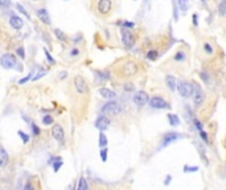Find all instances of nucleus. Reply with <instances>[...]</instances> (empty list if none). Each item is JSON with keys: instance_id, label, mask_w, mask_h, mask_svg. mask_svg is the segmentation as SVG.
Returning <instances> with one entry per match:
<instances>
[{"instance_id": "nucleus-35", "label": "nucleus", "mask_w": 226, "mask_h": 190, "mask_svg": "<svg viewBox=\"0 0 226 190\" xmlns=\"http://www.w3.org/2000/svg\"><path fill=\"white\" fill-rule=\"evenodd\" d=\"M185 59V53L184 52H177L175 54V61H184Z\"/></svg>"}, {"instance_id": "nucleus-2", "label": "nucleus", "mask_w": 226, "mask_h": 190, "mask_svg": "<svg viewBox=\"0 0 226 190\" xmlns=\"http://www.w3.org/2000/svg\"><path fill=\"white\" fill-rule=\"evenodd\" d=\"M101 112L104 115V116H115V115H119L122 112V106L117 102L111 100V102H107L106 104H103L102 108H101Z\"/></svg>"}, {"instance_id": "nucleus-40", "label": "nucleus", "mask_w": 226, "mask_h": 190, "mask_svg": "<svg viewBox=\"0 0 226 190\" xmlns=\"http://www.w3.org/2000/svg\"><path fill=\"white\" fill-rule=\"evenodd\" d=\"M204 50L208 53V54H212V53H213V48L210 46V44H209V42H205V44H204Z\"/></svg>"}, {"instance_id": "nucleus-20", "label": "nucleus", "mask_w": 226, "mask_h": 190, "mask_svg": "<svg viewBox=\"0 0 226 190\" xmlns=\"http://www.w3.org/2000/svg\"><path fill=\"white\" fill-rule=\"evenodd\" d=\"M167 118H168L169 120V124H171L172 127H177L180 124V119L177 115H173V114H168L167 115Z\"/></svg>"}, {"instance_id": "nucleus-32", "label": "nucleus", "mask_w": 226, "mask_h": 190, "mask_svg": "<svg viewBox=\"0 0 226 190\" xmlns=\"http://www.w3.org/2000/svg\"><path fill=\"white\" fill-rule=\"evenodd\" d=\"M194 172H198V166H188V165L184 166V173H194Z\"/></svg>"}, {"instance_id": "nucleus-36", "label": "nucleus", "mask_w": 226, "mask_h": 190, "mask_svg": "<svg viewBox=\"0 0 226 190\" xmlns=\"http://www.w3.org/2000/svg\"><path fill=\"white\" fill-rule=\"evenodd\" d=\"M30 128H32V132H33V136H38L40 135V132H41V129L38 128L37 126H36V124H30Z\"/></svg>"}, {"instance_id": "nucleus-11", "label": "nucleus", "mask_w": 226, "mask_h": 190, "mask_svg": "<svg viewBox=\"0 0 226 190\" xmlns=\"http://www.w3.org/2000/svg\"><path fill=\"white\" fill-rule=\"evenodd\" d=\"M52 135H53V137H54L56 141H58L60 144L64 143V140H65V131H64V128H62L60 124H53Z\"/></svg>"}, {"instance_id": "nucleus-4", "label": "nucleus", "mask_w": 226, "mask_h": 190, "mask_svg": "<svg viewBox=\"0 0 226 190\" xmlns=\"http://www.w3.org/2000/svg\"><path fill=\"white\" fill-rule=\"evenodd\" d=\"M138 73V65L135 61H126L120 66V77H132Z\"/></svg>"}, {"instance_id": "nucleus-23", "label": "nucleus", "mask_w": 226, "mask_h": 190, "mask_svg": "<svg viewBox=\"0 0 226 190\" xmlns=\"http://www.w3.org/2000/svg\"><path fill=\"white\" fill-rule=\"evenodd\" d=\"M99 147L101 148H106L107 147V144H109V140H107V137H106V135H104L103 132H101L99 133Z\"/></svg>"}, {"instance_id": "nucleus-13", "label": "nucleus", "mask_w": 226, "mask_h": 190, "mask_svg": "<svg viewBox=\"0 0 226 190\" xmlns=\"http://www.w3.org/2000/svg\"><path fill=\"white\" fill-rule=\"evenodd\" d=\"M205 99V95L204 92H202V90L200 89L198 86H194V91H193V103L196 107H200L202 104V102H204Z\"/></svg>"}, {"instance_id": "nucleus-33", "label": "nucleus", "mask_w": 226, "mask_h": 190, "mask_svg": "<svg viewBox=\"0 0 226 190\" xmlns=\"http://www.w3.org/2000/svg\"><path fill=\"white\" fill-rule=\"evenodd\" d=\"M192 121H193V126L196 127L198 131H202V123L198 120V119H197V118H193V119H192Z\"/></svg>"}, {"instance_id": "nucleus-26", "label": "nucleus", "mask_w": 226, "mask_h": 190, "mask_svg": "<svg viewBox=\"0 0 226 190\" xmlns=\"http://www.w3.org/2000/svg\"><path fill=\"white\" fill-rule=\"evenodd\" d=\"M218 13L221 16H225L226 15V1H224V0H221L218 4Z\"/></svg>"}, {"instance_id": "nucleus-38", "label": "nucleus", "mask_w": 226, "mask_h": 190, "mask_svg": "<svg viewBox=\"0 0 226 190\" xmlns=\"http://www.w3.org/2000/svg\"><path fill=\"white\" fill-rule=\"evenodd\" d=\"M200 137H201V140L204 141V143H209V136H208V133H206L204 129H202V131H200Z\"/></svg>"}, {"instance_id": "nucleus-15", "label": "nucleus", "mask_w": 226, "mask_h": 190, "mask_svg": "<svg viewBox=\"0 0 226 190\" xmlns=\"http://www.w3.org/2000/svg\"><path fill=\"white\" fill-rule=\"evenodd\" d=\"M9 24H11V27H12L13 29H16V30L21 29V28L24 27V21H22V19L19 17V16H11Z\"/></svg>"}, {"instance_id": "nucleus-10", "label": "nucleus", "mask_w": 226, "mask_h": 190, "mask_svg": "<svg viewBox=\"0 0 226 190\" xmlns=\"http://www.w3.org/2000/svg\"><path fill=\"white\" fill-rule=\"evenodd\" d=\"M120 35H122V42L123 45L126 48H132L135 44V38L134 36H132V33L130 32L128 29H126V28H123L122 30H120Z\"/></svg>"}, {"instance_id": "nucleus-31", "label": "nucleus", "mask_w": 226, "mask_h": 190, "mask_svg": "<svg viewBox=\"0 0 226 190\" xmlns=\"http://www.w3.org/2000/svg\"><path fill=\"white\" fill-rule=\"evenodd\" d=\"M179 7L181 9V12H186V9H188V1L186 0H179Z\"/></svg>"}, {"instance_id": "nucleus-18", "label": "nucleus", "mask_w": 226, "mask_h": 190, "mask_svg": "<svg viewBox=\"0 0 226 190\" xmlns=\"http://www.w3.org/2000/svg\"><path fill=\"white\" fill-rule=\"evenodd\" d=\"M165 82H167V86L171 91H175L177 87V79L175 78L173 75H167L165 77Z\"/></svg>"}, {"instance_id": "nucleus-27", "label": "nucleus", "mask_w": 226, "mask_h": 190, "mask_svg": "<svg viewBox=\"0 0 226 190\" xmlns=\"http://www.w3.org/2000/svg\"><path fill=\"white\" fill-rule=\"evenodd\" d=\"M157 57H159V53H157V50H149L148 53H147V58L149 59V61H155Z\"/></svg>"}, {"instance_id": "nucleus-39", "label": "nucleus", "mask_w": 226, "mask_h": 190, "mask_svg": "<svg viewBox=\"0 0 226 190\" xmlns=\"http://www.w3.org/2000/svg\"><path fill=\"white\" fill-rule=\"evenodd\" d=\"M33 72H30L29 73V75H28V77H25V78H22V79H19V82H17V83L19 85H24L25 83V82H28V81H29V79H32L33 78Z\"/></svg>"}, {"instance_id": "nucleus-34", "label": "nucleus", "mask_w": 226, "mask_h": 190, "mask_svg": "<svg viewBox=\"0 0 226 190\" xmlns=\"http://www.w3.org/2000/svg\"><path fill=\"white\" fill-rule=\"evenodd\" d=\"M97 77H101L103 81H107L110 78V74L109 72H97Z\"/></svg>"}, {"instance_id": "nucleus-3", "label": "nucleus", "mask_w": 226, "mask_h": 190, "mask_svg": "<svg viewBox=\"0 0 226 190\" xmlns=\"http://www.w3.org/2000/svg\"><path fill=\"white\" fill-rule=\"evenodd\" d=\"M176 89L183 98H191L194 91V85L191 83V82H186V81H180V82H177Z\"/></svg>"}, {"instance_id": "nucleus-17", "label": "nucleus", "mask_w": 226, "mask_h": 190, "mask_svg": "<svg viewBox=\"0 0 226 190\" xmlns=\"http://www.w3.org/2000/svg\"><path fill=\"white\" fill-rule=\"evenodd\" d=\"M8 163H9V156L4 148L0 147V168H5Z\"/></svg>"}, {"instance_id": "nucleus-6", "label": "nucleus", "mask_w": 226, "mask_h": 190, "mask_svg": "<svg viewBox=\"0 0 226 190\" xmlns=\"http://www.w3.org/2000/svg\"><path fill=\"white\" fill-rule=\"evenodd\" d=\"M73 83H74V87H75V90L78 91V94L83 95V94H87V92H89V87H87L86 79H85L83 77L77 75L74 78V81H73Z\"/></svg>"}, {"instance_id": "nucleus-51", "label": "nucleus", "mask_w": 226, "mask_h": 190, "mask_svg": "<svg viewBox=\"0 0 226 190\" xmlns=\"http://www.w3.org/2000/svg\"><path fill=\"white\" fill-rule=\"evenodd\" d=\"M224 1H226V0H224Z\"/></svg>"}, {"instance_id": "nucleus-46", "label": "nucleus", "mask_w": 226, "mask_h": 190, "mask_svg": "<svg viewBox=\"0 0 226 190\" xmlns=\"http://www.w3.org/2000/svg\"><path fill=\"white\" fill-rule=\"evenodd\" d=\"M201 78L204 79V82H205V83H206V82H209V75H208V73L202 72V73H201Z\"/></svg>"}, {"instance_id": "nucleus-50", "label": "nucleus", "mask_w": 226, "mask_h": 190, "mask_svg": "<svg viewBox=\"0 0 226 190\" xmlns=\"http://www.w3.org/2000/svg\"><path fill=\"white\" fill-rule=\"evenodd\" d=\"M197 20H198V16H197V13H193V24L197 25L198 22H197Z\"/></svg>"}, {"instance_id": "nucleus-43", "label": "nucleus", "mask_w": 226, "mask_h": 190, "mask_svg": "<svg viewBox=\"0 0 226 190\" xmlns=\"http://www.w3.org/2000/svg\"><path fill=\"white\" fill-rule=\"evenodd\" d=\"M45 56H46V58H48V61H49V62H50V64H52V65H54V64H56V61H54V59H53V58H52V56H50V53H49V52H48V50H46V49H45Z\"/></svg>"}, {"instance_id": "nucleus-22", "label": "nucleus", "mask_w": 226, "mask_h": 190, "mask_svg": "<svg viewBox=\"0 0 226 190\" xmlns=\"http://www.w3.org/2000/svg\"><path fill=\"white\" fill-rule=\"evenodd\" d=\"M196 145H197V151H198L200 156H201V160L204 161L205 164H208V158H206V156H205V148L200 143H196Z\"/></svg>"}, {"instance_id": "nucleus-25", "label": "nucleus", "mask_w": 226, "mask_h": 190, "mask_svg": "<svg viewBox=\"0 0 226 190\" xmlns=\"http://www.w3.org/2000/svg\"><path fill=\"white\" fill-rule=\"evenodd\" d=\"M45 74H46V70L41 69V67H37V73H36V75H33L32 81H37V79H40L41 77H44Z\"/></svg>"}, {"instance_id": "nucleus-5", "label": "nucleus", "mask_w": 226, "mask_h": 190, "mask_svg": "<svg viewBox=\"0 0 226 190\" xmlns=\"http://www.w3.org/2000/svg\"><path fill=\"white\" fill-rule=\"evenodd\" d=\"M183 133H179V132H167L164 136H163V140L162 143H160L159 145V149H163L165 148L167 145H169V144L175 143V141L180 140V139H183Z\"/></svg>"}, {"instance_id": "nucleus-41", "label": "nucleus", "mask_w": 226, "mask_h": 190, "mask_svg": "<svg viewBox=\"0 0 226 190\" xmlns=\"http://www.w3.org/2000/svg\"><path fill=\"white\" fill-rule=\"evenodd\" d=\"M16 53H17V56H19V57H21V59H24V58H25L24 48H22V46H20V48H17V49H16Z\"/></svg>"}, {"instance_id": "nucleus-7", "label": "nucleus", "mask_w": 226, "mask_h": 190, "mask_svg": "<svg viewBox=\"0 0 226 190\" xmlns=\"http://www.w3.org/2000/svg\"><path fill=\"white\" fill-rule=\"evenodd\" d=\"M112 8V1L111 0H97V12L99 15H109L110 11Z\"/></svg>"}, {"instance_id": "nucleus-8", "label": "nucleus", "mask_w": 226, "mask_h": 190, "mask_svg": "<svg viewBox=\"0 0 226 190\" xmlns=\"http://www.w3.org/2000/svg\"><path fill=\"white\" fill-rule=\"evenodd\" d=\"M149 106L155 110H164V108H171L169 103L162 98V96H154L149 99Z\"/></svg>"}, {"instance_id": "nucleus-24", "label": "nucleus", "mask_w": 226, "mask_h": 190, "mask_svg": "<svg viewBox=\"0 0 226 190\" xmlns=\"http://www.w3.org/2000/svg\"><path fill=\"white\" fill-rule=\"evenodd\" d=\"M53 121H54V119H53L52 115L42 116V124H45V126H53Z\"/></svg>"}, {"instance_id": "nucleus-45", "label": "nucleus", "mask_w": 226, "mask_h": 190, "mask_svg": "<svg viewBox=\"0 0 226 190\" xmlns=\"http://www.w3.org/2000/svg\"><path fill=\"white\" fill-rule=\"evenodd\" d=\"M171 180H172V176H171V174H167L165 181H164V185H165V186H168L169 183H171Z\"/></svg>"}, {"instance_id": "nucleus-37", "label": "nucleus", "mask_w": 226, "mask_h": 190, "mask_svg": "<svg viewBox=\"0 0 226 190\" xmlns=\"http://www.w3.org/2000/svg\"><path fill=\"white\" fill-rule=\"evenodd\" d=\"M16 8H17V9H19V12H21L22 15H25V17H28V19L30 17V16H29V13H28L27 11L24 9V7H22L21 4H16Z\"/></svg>"}, {"instance_id": "nucleus-44", "label": "nucleus", "mask_w": 226, "mask_h": 190, "mask_svg": "<svg viewBox=\"0 0 226 190\" xmlns=\"http://www.w3.org/2000/svg\"><path fill=\"white\" fill-rule=\"evenodd\" d=\"M9 4H11L9 0H0V7H3V8L9 7Z\"/></svg>"}, {"instance_id": "nucleus-1", "label": "nucleus", "mask_w": 226, "mask_h": 190, "mask_svg": "<svg viewBox=\"0 0 226 190\" xmlns=\"http://www.w3.org/2000/svg\"><path fill=\"white\" fill-rule=\"evenodd\" d=\"M0 65L4 69H15L17 72H22V66L17 62V59L11 53H5L0 57Z\"/></svg>"}, {"instance_id": "nucleus-29", "label": "nucleus", "mask_w": 226, "mask_h": 190, "mask_svg": "<svg viewBox=\"0 0 226 190\" xmlns=\"http://www.w3.org/2000/svg\"><path fill=\"white\" fill-rule=\"evenodd\" d=\"M101 160L103 161V163H106L107 161V156H109V149H107V147L106 148H101Z\"/></svg>"}, {"instance_id": "nucleus-21", "label": "nucleus", "mask_w": 226, "mask_h": 190, "mask_svg": "<svg viewBox=\"0 0 226 190\" xmlns=\"http://www.w3.org/2000/svg\"><path fill=\"white\" fill-rule=\"evenodd\" d=\"M77 190H89V183H87V180L85 178V176H82V177L80 178V181H78Z\"/></svg>"}, {"instance_id": "nucleus-30", "label": "nucleus", "mask_w": 226, "mask_h": 190, "mask_svg": "<svg viewBox=\"0 0 226 190\" xmlns=\"http://www.w3.org/2000/svg\"><path fill=\"white\" fill-rule=\"evenodd\" d=\"M54 35H56V37H57L60 41H66V36L64 35V32L60 29H54Z\"/></svg>"}, {"instance_id": "nucleus-47", "label": "nucleus", "mask_w": 226, "mask_h": 190, "mask_svg": "<svg viewBox=\"0 0 226 190\" xmlns=\"http://www.w3.org/2000/svg\"><path fill=\"white\" fill-rule=\"evenodd\" d=\"M24 190H35V189H33L32 183H30V182H27V183H25V186H24Z\"/></svg>"}, {"instance_id": "nucleus-28", "label": "nucleus", "mask_w": 226, "mask_h": 190, "mask_svg": "<svg viewBox=\"0 0 226 190\" xmlns=\"http://www.w3.org/2000/svg\"><path fill=\"white\" fill-rule=\"evenodd\" d=\"M17 135L20 136V139L22 140V143H24V144H27L28 141H29V139H30L29 135H27V133H25L24 131H21V129H20V131H17Z\"/></svg>"}, {"instance_id": "nucleus-16", "label": "nucleus", "mask_w": 226, "mask_h": 190, "mask_svg": "<svg viewBox=\"0 0 226 190\" xmlns=\"http://www.w3.org/2000/svg\"><path fill=\"white\" fill-rule=\"evenodd\" d=\"M99 95L102 96V98L104 99H114V98H117V92L115 91H112V90H110V89H107V87H101L99 89Z\"/></svg>"}, {"instance_id": "nucleus-49", "label": "nucleus", "mask_w": 226, "mask_h": 190, "mask_svg": "<svg viewBox=\"0 0 226 190\" xmlns=\"http://www.w3.org/2000/svg\"><path fill=\"white\" fill-rule=\"evenodd\" d=\"M80 54V50L78 49H73L72 52H70V56H78Z\"/></svg>"}, {"instance_id": "nucleus-48", "label": "nucleus", "mask_w": 226, "mask_h": 190, "mask_svg": "<svg viewBox=\"0 0 226 190\" xmlns=\"http://www.w3.org/2000/svg\"><path fill=\"white\" fill-rule=\"evenodd\" d=\"M123 25H124V27H127V28H134V22H127V21H124L123 22Z\"/></svg>"}, {"instance_id": "nucleus-14", "label": "nucleus", "mask_w": 226, "mask_h": 190, "mask_svg": "<svg viewBox=\"0 0 226 190\" xmlns=\"http://www.w3.org/2000/svg\"><path fill=\"white\" fill-rule=\"evenodd\" d=\"M36 15H37V17L40 19L44 24H46V25L50 24V16H49V13H48V11L45 9V8H40V9H37L36 11Z\"/></svg>"}, {"instance_id": "nucleus-19", "label": "nucleus", "mask_w": 226, "mask_h": 190, "mask_svg": "<svg viewBox=\"0 0 226 190\" xmlns=\"http://www.w3.org/2000/svg\"><path fill=\"white\" fill-rule=\"evenodd\" d=\"M49 163H52L53 172L57 173L58 170H60V168L62 166V164H64V161H62V158H61V157H53V160H50Z\"/></svg>"}, {"instance_id": "nucleus-12", "label": "nucleus", "mask_w": 226, "mask_h": 190, "mask_svg": "<svg viewBox=\"0 0 226 190\" xmlns=\"http://www.w3.org/2000/svg\"><path fill=\"white\" fill-rule=\"evenodd\" d=\"M94 126H95V128L99 129V131L102 132L110 126V119L107 118V116H104V115H101V116H98V118L95 119Z\"/></svg>"}, {"instance_id": "nucleus-42", "label": "nucleus", "mask_w": 226, "mask_h": 190, "mask_svg": "<svg viewBox=\"0 0 226 190\" xmlns=\"http://www.w3.org/2000/svg\"><path fill=\"white\" fill-rule=\"evenodd\" d=\"M124 90H126V91H134L135 86L132 83H126V85H124Z\"/></svg>"}, {"instance_id": "nucleus-9", "label": "nucleus", "mask_w": 226, "mask_h": 190, "mask_svg": "<svg viewBox=\"0 0 226 190\" xmlns=\"http://www.w3.org/2000/svg\"><path fill=\"white\" fill-rule=\"evenodd\" d=\"M132 100H134V103L136 104V106L142 107V106H144V104H147L149 102V96H148V94H147L146 91L140 90V91H136L134 94V96H132Z\"/></svg>"}]
</instances>
